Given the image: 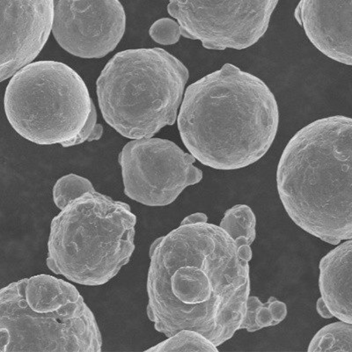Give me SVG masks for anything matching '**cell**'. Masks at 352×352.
<instances>
[{
    "label": "cell",
    "instance_id": "cell-1",
    "mask_svg": "<svg viewBox=\"0 0 352 352\" xmlns=\"http://www.w3.org/2000/svg\"><path fill=\"white\" fill-rule=\"evenodd\" d=\"M251 244L208 222L180 225L150 248L147 316L170 338L184 329L216 346L241 329L250 294Z\"/></svg>",
    "mask_w": 352,
    "mask_h": 352
},
{
    "label": "cell",
    "instance_id": "cell-2",
    "mask_svg": "<svg viewBox=\"0 0 352 352\" xmlns=\"http://www.w3.org/2000/svg\"><path fill=\"white\" fill-rule=\"evenodd\" d=\"M177 122L182 142L198 162L235 170L268 152L278 132V106L261 78L226 64L188 87Z\"/></svg>",
    "mask_w": 352,
    "mask_h": 352
},
{
    "label": "cell",
    "instance_id": "cell-3",
    "mask_svg": "<svg viewBox=\"0 0 352 352\" xmlns=\"http://www.w3.org/2000/svg\"><path fill=\"white\" fill-rule=\"evenodd\" d=\"M276 187L298 228L331 245L352 239V118L318 119L289 141Z\"/></svg>",
    "mask_w": 352,
    "mask_h": 352
},
{
    "label": "cell",
    "instance_id": "cell-4",
    "mask_svg": "<svg viewBox=\"0 0 352 352\" xmlns=\"http://www.w3.org/2000/svg\"><path fill=\"white\" fill-rule=\"evenodd\" d=\"M102 335L74 285L37 275L0 292V352H98Z\"/></svg>",
    "mask_w": 352,
    "mask_h": 352
},
{
    "label": "cell",
    "instance_id": "cell-5",
    "mask_svg": "<svg viewBox=\"0 0 352 352\" xmlns=\"http://www.w3.org/2000/svg\"><path fill=\"white\" fill-rule=\"evenodd\" d=\"M188 80L186 66L165 50L116 53L97 80L100 112L122 137L153 138L175 124Z\"/></svg>",
    "mask_w": 352,
    "mask_h": 352
},
{
    "label": "cell",
    "instance_id": "cell-6",
    "mask_svg": "<svg viewBox=\"0 0 352 352\" xmlns=\"http://www.w3.org/2000/svg\"><path fill=\"white\" fill-rule=\"evenodd\" d=\"M136 223L129 204L90 191L53 219L47 266L78 285L107 284L130 262Z\"/></svg>",
    "mask_w": 352,
    "mask_h": 352
},
{
    "label": "cell",
    "instance_id": "cell-7",
    "mask_svg": "<svg viewBox=\"0 0 352 352\" xmlns=\"http://www.w3.org/2000/svg\"><path fill=\"white\" fill-rule=\"evenodd\" d=\"M4 106L14 130L40 146L71 147L102 136L86 83L64 63L24 66L6 87Z\"/></svg>",
    "mask_w": 352,
    "mask_h": 352
},
{
    "label": "cell",
    "instance_id": "cell-8",
    "mask_svg": "<svg viewBox=\"0 0 352 352\" xmlns=\"http://www.w3.org/2000/svg\"><path fill=\"white\" fill-rule=\"evenodd\" d=\"M278 0H170L168 14L185 38L206 49L244 50L268 30Z\"/></svg>",
    "mask_w": 352,
    "mask_h": 352
},
{
    "label": "cell",
    "instance_id": "cell-9",
    "mask_svg": "<svg viewBox=\"0 0 352 352\" xmlns=\"http://www.w3.org/2000/svg\"><path fill=\"white\" fill-rule=\"evenodd\" d=\"M124 194L146 206H166L203 179L196 158L170 140H133L119 154Z\"/></svg>",
    "mask_w": 352,
    "mask_h": 352
},
{
    "label": "cell",
    "instance_id": "cell-10",
    "mask_svg": "<svg viewBox=\"0 0 352 352\" xmlns=\"http://www.w3.org/2000/svg\"><path fill=\"white\" fill-rule=\"evenodd\" d=\"M126 14L119 0H54L52 34L70 54L102 58L121 42Z\"/></svg>",
    "mask_w": 352,
    "mask_h": 352
},
{
    "label": "cell",
    "instance_id": "cell-11",
    "mask_svg": "<svg viewBox=\"0 0 352 352\" xmlns=\"http://www.w3.org/2000/svg\"><path fill=\"white\" fill-rule=\"evenodd\" d=\"M54 0H0V80L14 76L42 52L52 31Z\"/></svg>",
    "mask_w": 352,
    "mask_h": 352
},
{
    "label": "cell",
    "instance_id": "cell-12",
    "mask_svg": "<svg viewBox=\"0 0 352 352\" xmlns=\"http://www.w3.org/2000/svg\"><path fill=\"white\" fill-rule=\"evenodd\" d=\"M294 15L322 54L352 65V0H300Z\"/></svg>",
    "mask_w": 352,
    "mask_h": 352
},
{
    "label": "cell",
    "instance_id": "cell-13",
    "mask_svg": "<svg viewBox=\"0 0 352 352\" xmlns=\"http://www.w3.org/2000/svg\"><path fill=\"white\" fill-rule=\"evenodd\" d=\"M319 269L320 298L333 317L352 324V239L323 256Z\"/></svg>",
    "mask_w": 352,
    "mask_h": 352
},
{
    "label": "cell",
    "instance_id": "cell-14",
    "mask_svg": "<svg viewBox=\"0 0 352 352\" xmlns=\"http://www.w3.org/2000/svg\"><path fill=\"white\" fill-rule=\"evenodd\" d=\"M287 316V307L275 297H270L267 303H262L257 297L250 296L248 300L246 316L241 329L248 332L278 325Z\"/></svg>",
    "mask_w": 352,
    "mask_h": 352
},
{
    "label": "cell",
    "instance_id": "cell-15",
    "mask_svg": "<svg viewBox=\"0 0 352 352\" xmlns=\"http://www.w3.org/2000/svg\"><path fill=\"white\" fill-rule=\"evenodd\" d=\"M308 351H352V324L341 320L323 327L311 340Z\"/></svg>",
    "mask_w": 352,
    "mask_h": 352
},
{
    "label": "cell",
    "instance_id": "cell-16",
    "mask_svg": "<svg viewBox=\"0 0 352 352\" xmlns=\"http://www.w3.org/2000/svg\"><path fill=\"white\" fill-rule=\"evenodd\" d=\"M219 226L234 240L244 237L250 244L256 240V216L246 204H237L226 210Z\"/></svg>",
    "mask_w": 352,
    "mask_h": 352
},
{
    "label": "cell",
    "instance_id": "cell-17",
    "mask_svg": "<svg viewBox=\"0 0 352 352\" xmlns=\"http://www.w3.org/2000/svg\"><path fill=\"white\" fill-rule=\"evenodd\" d=\"M218 351L212 342L194 330H181L146 352Z\"/></svg>",
    "mask_w": 352,
    "mask_h": 352
},
{
    "label": "cell",
    "instance_id": "cell-18",
    "mask_svg": "<svg viewBox=\"0 0 352 352\" xmlns=\"http://www.w3.org/2000/svg\"><path fill=\"white\" fill-rule=\"evenodd\" d=\"M92 182L82 176L70 174L56 181L53 188V200L58 209L63 210L77 198L94 191Z\"/></svg>",
    "mask_w": 352,
    "mask_h": 352
},
{
    "label": "cell",
    "instance_id": "cell-19",
    "mask_svg": "<svg viewBox=\"0 0 352 352\" xmlns=\"http://www.w3.org/2000/svg\"><path fill=\"white\" fill-rule=\"evenodd\" d=\"M149 34L153 41L162 45H172L180 40V25L172 19H160L150 28Z\"/></svg>",
    "mask_w": 352,
    "mask_h": 352
},
{
    "label": "cell",
    "instance_id": "cell-20",
    "mask_svg": "<svg viewBox=\"0 0 352 352\" xmlns=\"http://www.w3.org/2000/svg\"><path fill=\"white\" fill-rule=\"evenodd\" d=\"M208 218L202 212L194 213L182 220L181 225L195 224V223L207 222Z\"/></svg>",
    "mask_w": 352,
    "mask_h": 352
},
{
    "label": "cell",
    "instance_id": "cell-21",
    "mask_svg": "<svg viewBox=\"0 0 352 352\" xmlns=\"http://www.w3.org/2000/svg\"><path fill=\"white\" fill-rule=\"evenodd\" d=\"M317 312L320 314L322 318L324 319H330L332 318L333 316L330 314L328 307H327L324 301H323L322 298H320L318 301H317L316 305Z\"/></svg>",
    "mask_w": 352,
    "mask_h": 352
}]
</instances>
